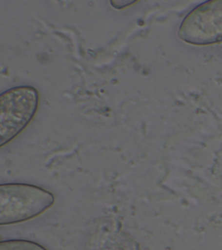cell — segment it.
Here are the masks:
<instances>
[{
	"mask_svg": "<svg viewBox=\"0 0 222 250\" xmlns=\"http://www.w3.org/2000/svg\"><path fill=\"white\" fill-rule=\"evenodd\" d=\"M51 192L35 185H0V224L23 223L43 214L54 204Z\"/></svg>",
	"mask_w": 222,
	"mask_h": 250,
	"instance_id": "6da1fadb",
	"label": "cell"
},
{
	"mask_svg": "<svg viewBox=\"0 0 222 250\" xmlns=\"http://www.w3.org/2000/svg\"><path fill=\"white\" fill-rule=\"evenodd\" d=\"M39 94L31 86H19L0 97V145L19 136L27 127L39 108Z\"/></svg>",
	"mask_w": 222,
	"mask_h": 250,
	"instance_id": "7a4b0ae2",
	"label": "cell"
},
{
	"mask_svg": "<svg viewBox=\"0 0 222 250\" xmlns=\"http://www.w3.org/2000/svg\"><path fill=\"white\" fill-rule=\"evenodd\" d=\"M178 37L195 46L222 43V0L207 1L188 12L180 24Z\"/></svg>",
	"mask_w": 222,
	"mask_h": 250,
	"instance_id": "3957f363",
	"label": "cell"
},
{
	"mask_svg": "<svg viewBox=\"0 0 222 250\" xmlns=\"http://www.w3.org/2000/svg\"><path fill=\"white\" fill-rule=\"evenodd\" d=\"M0 250H47L36 242L24 240H9L0 243Z\"/></svg>",
	"mask_w": 222,
	"mask_h": 250,
	"instance_id": "277c9868",
	"label": "cell"
},
{
	"mask_svg": "<svg viewBox=\"0 0 222 250\" xmlns=\"http://www.w3.org/2000/svg\"><path fill=\"white\" fill-rule=\"evenodd\" d=\"M137 2H132V1H129V2H124V1H118V2H115V1H111L110 4L113 5L114 7L117 9H121V8L127 7L130 4H135Z\"/></svg>",
	"mask_w": 222,
	"mask_h": 250,
	"instance_id": "5b68a950",
	"label": "cell"
}]
</instances>
